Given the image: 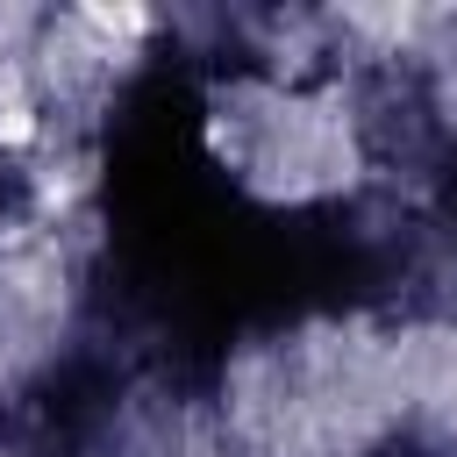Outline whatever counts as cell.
I'll return each instance as SVG.
<instances>
[{"mask_svg":"<svg viewBox=\"0 0 457 457\" xmlns=\"http://www.w3.org/2000/svg\"><path fill=\"white\" fill-rule=\"evenodd\" d=\"M207 150L243 193L278 207L343 193L357 179V121L343 93H307L286 79H228L207 100Z\"/></svg>","mask_w":457,"mask_h":457,"instance_id":"6da1fadb","label":"cell"},{"mask_svg":"<svg viewBox=\"0 0 457 457\" xmlns=\"http://www.w3.org/2000/svg\"><path fill=\"white\" fill-rule=\"evenodd\" d=\"M36 136V100L21 93L14 71H0V143H29Z\"/></svg>","mask_w":457,"mask_h":457,"instance_id":"7a4b0ae2","label":"cell"}]
</instances>
